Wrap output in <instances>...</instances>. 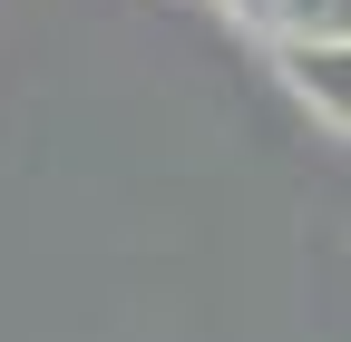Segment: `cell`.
Returning <instances> with one entry per match:
<instances>
[{
  "label": "cell",
  "instance_id": "cell-2",
  "mask_svg": "<svg viewBox=\"0 0 351 342\" xmlns=\"http://www.w3.org/2000/svg\"><path fill=\"white\" fill-rule=\"evenodd\" d=\"M215 10H225V20H244V30H263V39H274V20H283V0H215Z\"/></svg>",
  "mask_w": 351,
  "mask_h": 342
},
{
  "label": "cell",
  "instance_id": "cell-1",
  "mask_svg": "<svg viewBox=\"0 0 351 342\" xmlns=\"http://www.w3.org/2000/svg\"><path fill=\"white\" fill-rule=\"evenodd\" d=\"M274 59H283L293 98L313 108L322 127H341V117H351V39H274Z\"/></svg>",
  "mask_w": 351,
  "mask_h": 342
}]
</instances>
